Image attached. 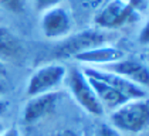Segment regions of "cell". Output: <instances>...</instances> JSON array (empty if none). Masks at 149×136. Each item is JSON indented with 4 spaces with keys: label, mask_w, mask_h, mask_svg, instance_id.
I'll use <instances>...</instances> for the list:
<instances>
[{
    "label": "cell",
    "mask_w": 149,
    "mask_h": 136,
    "mask_svg": "<svg viewBox=\"0 0 149 136\" xmlns=\"http://www.w3.org/2000/svg\"><path fill=\"white\" fill-rule=\"evenodd\" d=\"M128 3H129L136 11H143L149 6L148 0H128Z\"/></svg>",
    "instance_id": "obj_17"
},
{
    "label": "cell",
    "mask_w": 149,
    "mask_h": 136,
    "mask_svg": "<svg viewBox=\"0 0 149 136\" xmlns=\"http://www.w3.org/2000/svg\"><path fill=\"white\" fill-rule=\"evenodd\" d=\"M84 72L87 75H90V77L101 79L104 82H107L108 85L114 87L116 91L124 94L128 99H136V98L148 96V91H145L143 88L138 87L136 84H134V82H131L126 78L118 75V74H114L111 71H107V69L97 67H87L84 68Z\"/></svg>",
    "instance_id": "obj_8"
},
{
    "label": "cell",
    "mask_w": 149,
    "mask_h": 136,
    "mask_svg": "<svg viewBox=\"0 0 149 136\" xmlns=\"http://www.w3.org/2000/svg\"><path fill=\"white\" fill-rule=\"evenodd\" d=\"M26 4H27V0H0V6L4 10L14 13V14L23 13Z\"/></svg>",
    "instance_id": "obj_13"
},
{
    "label": "cell",
    "mask_w": 149,
    "mask_h": 136,
    "mask_svg": "<svg viewBox=\"0 0 149 136\" xmlns=\"http://www.w3.org/2000/svg\"><path fill=\"white\" fill-rule=\"evenodd\" d=\"M64 0H34V9L38 13H44L47 10H51V9H54V7H58V6H61V3H63Z\"/></svg>",
    "instance_id": "obj_14"
},
{
    "label": "cell",
    "mask_w": 149,
    "mask_h": 136,
    "mask_svg": "<svg viewBox=\"0 0 149 136\" xmlns=\"http://www.w3.org/2000/svg\"><path fill=\"white\" fill-rule=\"evenodd\" d=\"M57 136H78L75 132L72 130H61L60 133H57Z\"/></svg>",
    "instance_id": "obj_21"
},
{
    "label": "cell",
    "mask_w": 149,
    "mask_h": 136,
    "mask_svg": "<svg viewBox=\"0 0 149 136\" xmlns=\"http://www.w3.org/2000/svg\"><path fill=\"white\" fill-rule=\"evenodd\" d=\"M7 109H9V101L0 98V116H3L4 113L7 112Z\"/></svg>",
    "instance_id": "obj_19"
},
{
    "label": "cell",
    "mask_w": 149,
    "mask_h": 136,
    "mask_svg": "<svg viewBox=\"0 0 149 136\" xmlns=\"http://www.w3.org/2000/svg\"><path fill=\"white\" fill-rule=\"evenodd\" d=\"M67 77V68L60 62H48L38 67L27 79L26 95L31 98L36 95L58 91Z\"/></svg>",
    "instance_id": "obj_5"
},
{
    "label": "cell",
    "mask_w": 149,
    "mask_h": 136,
    "mask_svg": "<svg viewBox=\"0 0 149 136\" xmlns=\"http://www.w3.org/2000/svg\"><path fill=\"white\" fill-rule=\"evenodd\" d=\"M64 82L67 84V88L72 95V98L85 112H88L92 116H102L105 109L101 105V102L98 101L91 84L82 69L77 67L67 69V77Z\"/></svg>",
    "instance_id": "obj_3"
},
{
    "label": "cell",
    "mask_w": 149,
    "mask_h": 136,
    "mask_svg": "<svg viewBox=\"0 0 149 136\" xmlns=\"http://www.w3.org/2000/svg\"><path fill=\"white\" fill-rule=\"evenodd\" d=\"M148 56H149V53H148Z\"/></svg>",
    "instance_id": "obj_24"
},
{
    "label": "cell",
    "mask_w": 149,
    "mask_h": 136,
    "mask_svg": "<svg viewBox=\"0 0 149 136\" xmlns=\"http://www.w3.org/2000/svg\"><path fill=\"white\" fill-rule=\"evenodd\" d=\"M61 99V92L54 91L48 94H41L29 98L23 108V121L26 124H34L37 121L46 118L57 108Z\"/></svg>",
    "instance_id": "obj_9"
},
{
    "label": "cell",
    "mask_w": 149,
    "mask_h": 136,
    "mask_svg": "<svg viewBox=\"0 0 149 136\" xmlns=\"http://www.w3.org/2000/svg\"><path fill=\"white\" fill-rule=\"evenodd\" d=\"M41 33L48 40H63L72 33L74 20L70 11L61 6L47 10L41 14L40 20Z\"/></svg>",
    "instance_id": "obj_6"
},
{
    "label": "cell",
    "mask_w": 149,
    "mask_h": 136,
    "mask_svg": "<svg viewBox=\"0 0 149 136\" xmlns=\"http://www.w3.org/2000/svg\"><path fill=\"white\" fill-rule=\"evenodd\" d=\"M108 124L118 132L131 135L142 133L149 128V96L129 99L112 109Z\"/></svg>",
    "instance_id": "obj_1"
},
{
    "label": "cell",
    "mask_w": 149,
    "mask_h": 136,
    "mask_svg": "<svg viewBox=\"0 0 149 136\" xmlns=\"http://www.w3.org/2000/svg\"><path fill=\"white\" fill-rule=\"evenodd\" d=\"M97 136H121V132H118L109 124H102L98 126Z\"/></svg>",
    "instance_id": "obj_15"
},
{
    "label": "cell",
    "mask_w": 149,
    "mask_h": 136,
    "mask_svg": "<svg viewBox=\"0 0 149 136\" xmlns=\"http://www.w3.org/2000/svg\"><path fill=\"white\" fill-rule=\"evenodd\" d=\"M102 68L107 71H111L114 74H118L121 77L126 78L128 81L136 84L138 87L143 88L146 91L149 90V67L146 64H143L142 61L135 60L132 57H124L122 60L112 62L109 65L105 67H97Z\"/></svg>",
    "instance_id": "obj_7"
},
{
    "label": "cell",
    "mask_w": 149,
    "mask_h": 136,
    "mask_svg": "<svg viewBox=\"0 0 149 136\" xmlns=\"http://www.w3.org/2000/svg\"><path fill=\"white\" fill-rule=\"evenodd\" d=\"M148 1H149V0H148Z\"/></svg>",
    "instance_id": "obj_25"
},
{
    "label": "cell",
    "mask_w": 149,
    "mask_h": 136,
    "mask_svg": "<svg viewBox=\"0 0 149 136\" xmlns=\"http://www.w3.org/2000/svg\"><path fill=\"white\" fill-rule=\"evenodd\" d=\"M6 75H7V68H6V64L0 61V77H3V78H4Z\"/></svg>",
    "instance_id": "obj_20"
},
{
    "label": "cell",
    "mask_w": 149,
    "mask_h": 136,
    "mask_svg": "<svg viewBox=\"0 0 149 136\" xmlns=\"http://www.w3.org/2000/svg\"><path fill=\"white\" fill-rule=\"evenodd\" d=\"M114 40V33L101 28H85L78 33H71L68 37L60 40V43L53 50L56 58H70L88 51L92 48L108 45Z\"/></svg>",
    "instance_id": "obj_2"
},
{
    "label": "cell",
    "mask_w": 149,
    "mask_h": 136,
    "mask_svg": "<svg viewBox=\"0 0 149 136\" xmlns=\"http://www.w3.org/2000/svg\"><path fill=\"white\" fill-rule=\"evenodd\" d=\"M87 78L90 81V84H91L92 90L95 92L98 101L101 102V105L104 106V109H111L112 111L115 108H118L119 105H122L124 102L129 101L124 94H121L119 91H116L114 87L108 85L107 82H104L101 79L94 78V77H90V75H87Z\"/></svg>",
    "instance_id": "obj_11"
},
{
    "label": "cell",
    "mask_w": 149,
    "mask_h": 136,
    "mask_svg": "<svg viewBox=\"0 0 149 136\" xmlns=\"http://www.w3.org/2000/svg\"><path fill=\"white\" fill-rule=\"evenodd\" d=\"M4 129H6V128H4V125H3V122L0 121V135L3 133V130H4Z\"/></svg>",
    "instance_id": "obj_23"
},
{
    "label": "cell",
    "mask_w": 149,
    "mask_h": 136,
    "mask_svg": "<svg viewBox=\"0 0 149 136\" xmlns=\"http://www.w3.org/2000/svg\"><path fill=\"white\" fill-rule=\"evenodd\" d=\"M0 136H22V133H20V130H19L17 128L12 126V128L4 129V130H3V133H1Z\"/></svg>",
    "instance_id": "obj_18"
},
{
    "label": "cell",
    "mask_w": 149,
    "mask_h": 136,
    "mask_svg": "<svg viewBox=\"0 0 149 136\" xmlns=\"http://www.w3.org/2000/svg\"><path fill=\"white\" fill-rule=\"evenodd\" d=\"M138 41H139V44L145 45V47H149V20L142 26V28H141V31H139Z\"/></svg>",
    "instance_id": "obj_16"
},
{
    "label": "cell",
    "mask_w": 149,
    "mask_h": 136,
    "mask_svg": "<svg viewBox=\"0 0 149 136\" xmlns=\"http://www.w3.org/2000/svg\"><path fill=\"white\" fill-rule=\"evenodd\" d=\"M124 57H126L125 51H122L121 48H118L115 45L108 44L84 51L74 57V60L81 64L91 65V67H105V65H109L112 62L122 60Z\"/></svg>",
    "instance_id": "obj_10"
},
{
    "label": "cell",
    "mask_w": 149,
    "mask_h": 136,
    "mask_svg": "<svg viewBox=\"0 0 149 136\" xmlns=\"http://www.w3.org/2000/svg\"><path fill=\"white\" fill-rule=\"evenodd\" d=\"M139 20V11H136L128 0H108L97 14L94 23L97 28L112 31L128 24H134Z\"/></svg>",
    "instance_id": "obj_4"
},
{
    "label": "cell",
    "mask_w": 149,
    "mask_h": 136,
    "mask_svg": "<svg viewBox=\"0 0 149 136\" xmlns=\"http://www.w3.org/2000/svg\"><path fill=\"white\" fill-rule=\"evenodd\" d=\"M23 56V45L20 40L7 27L0 26V61H16Z\"/></svg>",
    "instance_id": "obj_12"
},
{
    "label": "cell",
    "mask_w": 149,
    "mask_h": 136,
    "mask_svg": "<svg viewBox=\"0 0 149 136\" xmlns=\"http://www.w3.org/2000/svg\"><path fill=\"white\" fill-rule=\"evenodd\" d=\"M6 92V82H4V78L0 77V95Z\"/></svg>",
    "instance_id": "obj_22"
}]
</instances>
